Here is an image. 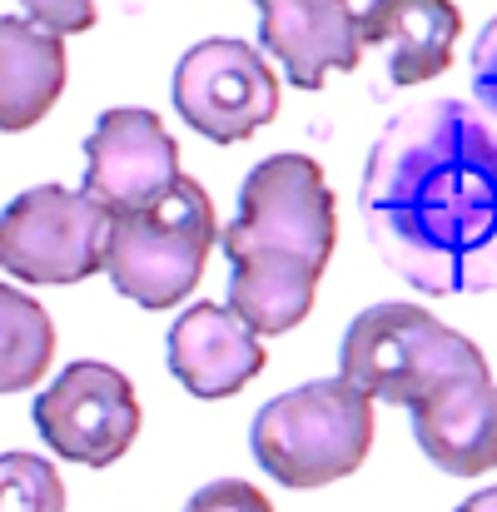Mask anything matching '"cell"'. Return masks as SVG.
I'll use <instances>...</instances> for the list:
<instances>
[{"instance_id":"cell-17","label":"cell","mask_w":497,"mask_h":512,"mask_svg":"<svg viewBox=\"0 0 497 512\" xmlns=\"http://www.w3.org/2000/svg\"><path fill=\"white\" fill-rule=\"evenodd\" d=\"M184 512H274V503L244 478H219V483H204L184 503Z\"/></svg>"},{"instance_id":"cell-10","label":"cell","mask_w":497,"mask_h":512,"mask_svg":"<svg viewBox=\"0 0 497 512\" xmlns=\"http://www.w3.org/2000/svg\"><path fill=\"white\" fill-rule=\"evenodd\" d=\"M259 45L289 70L299 90H319L333 70H358L363 40L348 0H254Z\"/></svg>"},{"instance_id":"cell-7","label":"cell","mask_w":497,"mask_h":512,"mask_svg":"<svg viewBox=\"0 0 497 512\" xmlns=\"http://www.w3.org/2000/svg\"><path fill=\"white\" fill-rule=\"evenodd\" d=\"M174 110L214 145H239L279 110L269 60L244 40H199L174 65Z\"/></svg>"},{"instance_id":"cell-9","label":"cell","mask_w":497,"mask_h":512,"mask_svg":"<svg viewBox=\"0 0 497 512\" xmlns=\"http://www.w3.org/2000/svg\"><path fill=\"white\" fill-rule=\"evenodd\" d=\"M179 184V145L169 140L155 110L115 105L95 120L85 140V199H95L110 219L140 214L160 204Z\"/></svg>"},{"instance_id":"cell-6","label":"cell","mask_w":497,"mask_h":512,"mask_svg":"<svg viewBox=\"0 0 497 512\" xmlns=\"http://www.w3.org/2000/svg\"><path fill=\"white\" fill-rule=\"evenodd\" d=\"M110 214L80 189L40 184L0 214V269L20 284H80L105 269Z\"/></svg>"},{"instance_id":"cell-18","label":"cell","mask_w":497,"mask_h":512,"mask_svg":"<svg viewBox=\"0 0 497 512\" xmlns=\"http://www.w3.org/2000/svg\"><path fill=\"white\" fill-rule=\"evenodd\" d=\"M25 5V15L40 25V30H50V35H80V30H90L95 25V10H100V0H20Z\"/></svg>"},{"instance_id":"cell-12","label":"cell","mask_w":497,"mask_h":512,"mask_svg":"<svg viewBox=\"0 0 497 512\" xmlns=\"http://www.w3.org/2000/svg\"><path fill=\"white\" fill-rule=\"evenodd\" d=\"M413 413V438L433 458V468L453 478H478L497 468V383L493 373L453 378L433 388Z\"/></svg>"},{"instance_id":"cell-8","label":"cell","mask_w":497,"mask_h":512,"mask_svg":"<svg viewBox=\"0 0 497 512\" xmlns=\"http://www.w3.org/2000/svg\"><path fill=\"white\" fill-rule=\"evenodd\" d=\"M35 428L65 463L110 468L140 433V398L120 368L80 358L35 398Z\"/></svg>"},{"instance_id":"cell-5","label":"cell","mask_w":497,"mask_h":512,"mask_svg":"<svg viewBox=\"0 0 497 512\" xmlns=\"http://www.w3.org/2000/svg\"><path fill=\"white\" fill-rule=\"evenodd\" d=\"M214 239H219V219L209 194L189 174H179V184L160 204L110 219L105 274L140 309H174L199 284Z\"/></svg>"},{"instance_id":"cell-4","label":"cell","mask_w":497,"mask_h":512,"mask_svg":"<svg viewBox=\"0 0 497 512\" xmlns=\"http://www.w3.org/2000/svg\"><path fill=\"white\" fill-rule=\"evenodd\" d=\"M488 373V358L473 339L448 329L418 304H373L343 334V373L363 398L413 408L453 378Z\"/></svg>"},{"instance_id":"cell-19","label":"cell","mask_w":497,"mask_h":512,"mask_svg":"<svg viewBox=\"0 0 497 512\" xmlns=\"http://www.w3.org/2000/svg\"><path fill=\"white\" fill-rule=\"evenodd\" d=\"M473 95H478V110H488L497 120V15L473 45Z\"/></svg>"},{"instance_id":"cell-1","label":"cell","mask_w":497,"mask_h":512,"mask_svg":"<svg viewBox=\"0 0 497 512\" xmlns=\"http://www.w3.org/2000/svg\"><path fill=\"white\" fill-rule=\"evenodd\" d=\"M383 264L418 294L497 289V120L468 100H428L383 125L358 189Z\"/></svg>"},{"instance_id":"cell-13","label":"cell","mask_w":497,"mask_h":512,"mask_svg":"<svg viewBox=\"0 0 497 512\" xmlns=\"http://www.w3.org/2000/svg\"><path fill=\"white\" fill-rule=\"evenodd\" d=\"M463 15L453 0H368L358 10V40L383 50L393 85H423L453 65Z\"/></svg>"},{"instance_id":"cell-20","label":"cell","mask_w":497,"mask_h":512,"mask_svg":"<svg viewBox=\"0 0 497 512\" xmlns=\"http://www.w3.org/2000/svg\"><path fill=\"white\" fill-rule=\"evenodd\" d=\"M458 512H497V488H483V493H473L468 503H458Z\"/></svg>"},{"instance_id":"cell-2","label":"cell","mask_w":497,"mask_h":512,"mask_svg":"<svg viewBox=\"0 0 497 512\" xmlns=\"http://www.w3.org/2000/svg\"><path fill=\"white\" fill-rule=\"evenodd\" d=\"M338 244V209L324 170L309 155L259 160L244 189L239 214L224 229L229 254V309L264 339L289 334L314 309L319 274Z\"/></svg>"},{"instance_id":"cell-15","label":"cell","mask_w":497,"mask_h":512,"mask_svg":"<svg viewBox=\"0 0 497 512\" xmlns=\"http://www.w3.org/2000/svg\"><path fill=\"white\" fill-rule=\"evenodd\" d=\"M50 358H55V324H50V314L30 294L0 284V393L35 388L45 378Z\"/></svg>"},{"instance_id":"cell-11","label":"cell","mask_w":497,"mask_h":512,"mask_svg":"<svg viewBox=\"0 0 497 512\" xmlns=\"http://www.w3.org/2000/svg\"><path fill=\"white\" fill-rule=\"evenodd\" d=\"M169 373L194 398H229L264 373V343L229 304H189L169 329Z\"/></svg>"},{"instance_id":"cell-14","label":"cell","mask_w":497,"mask_h":512,"mask_svg":"<svg viewBox=\"0 0 497 512\" xmlns=\"http://www.w3.org/2000/svg\"><path fill=\"white\" fill-rule=\"evenodd\" d=\"M65 90V40L35 20L0 15V130L20 135L50 115Z\"/></svg>"},{"instance_id":"cell-3","label":"cell","mask_w":497,"mask_h":512,"mask_svg":"<svg viewBox=\"0 0 497 512\" xmlns=\"http://www.w3.org/2000/svg\"><path fill=\"white\" fill-rule=\"evenodd\" d=\"M259 468L284 488H324L363 468L373 448V398L348 378H319L279 393L249 428Z\"/></svg>"},{"instance_id":"cell-16","label":"cell","mask_w":497,"mask_h":512,"mask_svg":"<svg viewBox=\"0 0 497 512\" xmlns=\"http://www.w3.org/2000/svg\"><path fill=\"white\" fill-rule=\"evenodd\" d=\"M0 512H65L60 473L35 453H0Z\"/></svg>"}]
</instances>
